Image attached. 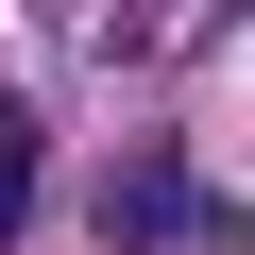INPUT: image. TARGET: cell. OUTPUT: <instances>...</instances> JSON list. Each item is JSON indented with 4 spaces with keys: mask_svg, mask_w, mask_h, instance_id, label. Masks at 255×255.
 <instances>
[{
    "mask_svg": "<svg viewBox=\"0 0 255 255\" xmlns=\"http://www.w3.org/2000/svg\"><path fill=\"white\" fill-rule=\"evenodd\" d=\"M102 238H119V255H187V238H204V170H187V153H136V170L102 187Z\"/></svg>",
    "mask_w": 255,
    "mask_h": 255,
    "instance_id": "1",
    "label": "cell"
},
{
    "mask_svg": "<svg viewBox=\"0 0 255 255\" xmlns=\"http://www.w3.org/2000/svg\"><path fill=\"white\" fill-rule=\"evenodd\" d=\"M34 221V102H0V238Z\"/></svg>",
    "mask_w": 255,
    "mask_h": 255,
    "instance_id": "2",
    "label": "cell"
}]
</instances>
